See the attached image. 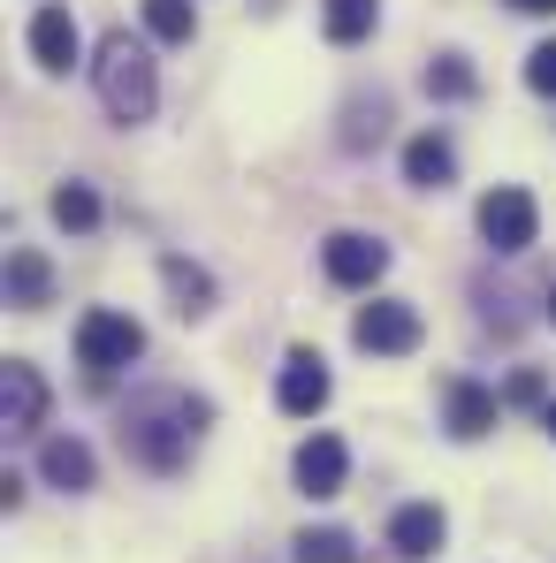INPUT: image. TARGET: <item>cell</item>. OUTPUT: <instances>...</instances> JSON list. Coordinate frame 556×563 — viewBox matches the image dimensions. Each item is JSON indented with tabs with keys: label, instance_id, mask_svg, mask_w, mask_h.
<instances>
[{
	"label": "cell",
	"instance_id": "6da1fadb",
	"mask_svg": "<svg viewBox=\"0 0 556 563\" xmlns=\"http://www.w3.org/2000/svg\"><path fill=\"white\" fill-rule=\"evenodd\" d=\"M99 107L115 114V122H153V107H161V77H153V54H145V38H130V31H107L99 38Z\"/></svg>",
	"mask_w": 556,
	"mask_h": 563
},
{
	"label": "cell",
	"instance_id": "7a4b0ae2",
	"mask_svg": "<svg viewBox=\"0 0 556 563\" xmlns=\"http://www.w3.org/2000/svg\"><path fill=\"white\" fill-rule=\"evenodd\" d=\"M198 427H206V404H190V396H145L130 411V427H122V450L153 472H176Z\"/></svg>",
	"mask_w": 556,
	"mask_h": 563
},
{
	"label": "cell",
	"instance_id": "3957f363",
	"mask_svg": "<svg viewBox=\"0 0 556 563\" xmlns=\"http://www.w3.org/2000/svg\"><path fill=\"white\" fill-rule=\"evenodd\" d=\"M138 351H145V328H138L130 312H115V305H92V312L77 320V366H85V374H99V380L122 374Z\"/></svg>",
	"mask_w": 556,
	"mask_h": 563
},
{
	"label": "cell",
	"instance_id": "277c9868",
	"mask_svg": "<svg viewBox=\"0 0 556 563\" xmlns=\"http://www.w3.org/2000/svg\"><path fill=\"white\" fill-rule=\"evenodd\" d=\"M480 236H488V252H526L534 236H542V206H534V190L519 184H495L488 198H480Z\"/></svg>",
	"mask_w": 556,
	"mask_h": 563
},
{
	"label": "cell",
	"instance_id": "5b68a950",
	"mask_svg": "<svg viewBox=\"0 0 556 563\" xmlns=\"http://www.w3.org/2000/svg\"><path fill=\"white\" fill-rule=\"evenodd\" d=\"M351 343L373 351V358H404V351H419V312L404 297H373L367 312L351 320Z\"/></svg>",
	"mask_w": 556,
	"mask_h": 563
},
{
	"label": "cell",
	"instance_id": "8992f818",
	"mask_svg": "<svg viewBox=\"0 0 556 563\" xmlns=\"http://www.w3.org/2000/svg\"><path fill=\"white\" fill-rule=\"evenodd\" d=\"M320 267H328V282H344V289H373V282L389 275V244L367 236V229H336L320 244Z\"/></svg>",
	"mask_w": 556,
	"mask_h": 563
},
{
	"label": "cell",
	"instance_id": "52a82bcc",
	"mask_svg": "<svg viewBox=\"0 0 556 563\" xmlns=\"http://www.w3.org/2000/svg\"><path fill=\"white\" fill-rule=\"evenodd\" d=\"M77 54H85V31H77V15H69L62 0H46V8L31 15V62H39L46 77H69V69H77Z\"/></svg>",
	"mask_w": 556,
	"mask_h": 563
},
{
	"label": "cell",
	"instance_id": "ba28073f",
	"mask_svg": "<svg viewBox=\"0 0 556 563\" xmlns=\"http://www.w3.org/2000/svg\"><path fill=\"white\" fill-rule=\"evenodd\" d=\"M297 495H313V503H328V495H344V479H351V450L336 442V434H313V442H297Z\"/></svg>",
	"mask_w": 556,
	"mask_h": 563
},
{
	"label": "cell",
	"instance_id": "9c48e42d",
	"mask_svg": "<svg viewBox=\"0 0 556 563\" xmlns=\"http://www.w3.org/2000/svg\"><path fill=\"white\" fill-rule=\"evenodd\" d=\"M328 388H336V380H328V358H320V351H290V358H282V380H275V404L290 419H313V411L328 404Z\"/></svg>",
	"mask_w": 556,
	"mask_h": 563
},
{
	"label": "cell",
	"instance_id": "30bf717a",
	"mask_svg": "<svg viewBox=\"0 0 556 563\" xmlns=\"http://www.w3.org/2000/svg\"><path fill=\"white\" fill-rule=\"evenodd\" d=\"M39 419H46V380H39V366L8 358V366H0V427H8V434H31Z\"/></svg>",
	"mask_w": 556,
	"mask_h": 563
},
{
	"label": "cell",
	"instance_id": "8fae6325",
	"mask_svg": "<svg viewBox=\"0 0 556 563\" xmlns=\"http://www.w3.org/2000/svg\"><path fill=\"white\" fill-rule=\"evenodd\" d=\"M443 533H450V518L435 510V503H404L396 518H389V549L404 563H427L435 549H443Z\"/></svg>",
	"mask_w": 556,
	"mask_h": 563
},
{
	"label": "cell",
	"instance_id": "7c38bea8",
	"mask_svg": "<svg viewBox=\"0 0 556 563\" xmlns=\"http://www.w3.org/2000/svg\"><path fill=\"white\" fill-rule=\"evenodd\" d=\"M39 472H46V487H62V495H85L99 479L92 450L77 442V434H46V450H39Z\"/></svg>",
	"mask_w": 556,
	"mask_h": 563
},
{
	"label": "cell",
	"instance_id": "4fadbf2b",
	"mask_svg": "<svg viewBox=\"0 0 556 563\" xmlns=\"http://www.w3.org/2000/svg\"><path fill=\"white\" fill-rule=\"evenodd\" d=\"M458 176V145L443 137V130H419L412 145H404V184H419V190H443Z\"/></svg>",
	"mask_w": 556,
	"mask_h": 563
},
{
	"label": "cell",
	"instance_id": "5bb4252c",
	"mask_svg": "<svg viewBox=\"0 0 556 563\" xmlns=\"http://www.w3.org/2000/svg\"><path fill=\"white\" fill-rule=\"evenodd\" d=\"M443 396H450V434H458V442H480V434L495 427V411H503L495 388H480V380H450Z\"/></svg>",
	"mask_w": 556,
	"mask_h": 563
},
{
	"label": "cell",
	"instance_id": "9a60e30c",
	"mask_svg": "<svg viewBox=\"0 0 556 563\" xmlns=\"http://www.w3.org/2000/svg\"><path fill=\"white\" fill-rule=\"evenodd\" d=\"M46 297H54V267L39 252H8V305L15 312H39Z\"/></svg>",
	"mask_w": 556,
	"mask_h": 563
},
{
	"label": "cell",
	"instance_id": "2e32d148",
	"mask_svg": "<svg viewBox=\"0 0 556 563\" xmlns=\"http://www.w3.org/2000/svg\"><path fill=\"white\" fill-rule=\"evenodd\" d=\"M373 23H381V0H320V31H328V46H359Z\"/></svg>",
	"mask_w": 556,
	"mask_h": 563
},
{
	"label": "cell",
	"instance_id": "e0dca14e",
	"mask_svg": "<svg viewBox=\"0 0 556 563\" xmlns=\"http://www.w3.org/2000/svg\"><path fill=\"white\" fill-rule=\"evenodd\" d=\"M138 8H145V31L161 46H190L198 38V0H138Z\"/></svg>",
	"mask_w": 556,
	"mask_h": 563
},
{
	"label": "cell",
	"instance_id": "ac0fdd59",
	"mask_svg": "<svg viewBox=\"0 0 556 563\" xmlns=\"http://www.w3.org/2000/svg\"><path fill=\"white\" fill-rule=\"evenodd\" d=\"M161 275H168V289H176V312H184V320H206V312H214V282H206V267L161 260Z\"/></svg>",
	"mask_w": 556,
	"mask_h": 563
},
{
	"label": "cell",
	"instance_id": "d6986e66",
	"mask_svg": "<svg viewBox=\"0 0 556 563\" xmlns=\"http://www.w3.org/2000/svg\"><path fill=\"white\" fill-rule=\"evenodd\" d=\"M290 549H297V563H359V541L344 526H305Z\"/></svg>",
	"mask_w": 556,
	"mask_h": 563
},
{
	"label": "cell",
	"instance_id": "ffe728a7",
	"mask_svg": "<svg viewBox=\"0 0 556 563\" xmlns=\"http://www.w3.org/2000/svg\"><path fill=\"white\" fill-rule=\"evenodd\" d=\"M427 92H435V99H472V92H480V77H472L465 54H435V62H427Z\"/></svg>",
	"mask_w": 556,
	"mask_h": 563
},
{
	"label": "cell",
	"instance_id": "44dd1931",
	"mask_svg": "<svg viewBox=\"0 0 556 563\" xmlns=\"http://www.w3.org/2000/svg\"><path fill=\"white\" fill-rule=\"evenodd\" d=\"M54 221H62V229H77V236H85V229H99L92 184H62V190H54Z\"/></svg>",
	"mask_w": 556,
	"mask_h": 563
},
{
	"label": "cell",
	"instance_id": "7402d4cb",
	"mask_svg": "<svg viewBox=\"0 0 556 563\" xmlns=\"http://www.w3.org/2000/svg\"><path fill=\"white\" fill-rule=\"evenodd\" d=\"M526 85H534V92H549V99H556V38H542V46L526 54Z\"/></svg>",
	"mask_w": 556,
	"mask_h": 563
},
{
	"label": "cell",
	"instance_id": "603a6c76",
	"mask_svg": "<svg viewBox=\"0 0 556 563\" xmlns=\"http://www.w3.org/2000/svg\"><path fill=\"white\" fill-rule=\"evenodd\" d=\"M511 8H526V15H556V0H511Z\"/></svg>",
	"mask_w": 556,
	"mask_h": 563
},
{
	"label": "cell",
	"instance_id": "cb8c5ba5",
	"mask_svg": "<svg viewBox=\"0 0 556 563\" xmlns=\"http://www.w3.org/2000/svg\"><path fill=\"white\" fill-rule=\"evenodd\" d=\"M542 427H549V442H556V404H549V411H542Z\"/></svg>",
	"mask_w": 556,
	"mask_h": 563
},
{
	"label": "cell",
	"instance_id": "d4e9b609",
	"mask_svg": "<svg viewBox=\"0 0 556 563\" xmlns=\"http://www.w3.org/2000/svg\"><path fill=\"white\" fill-rule=\"evenodd\" d=\"M549 320H556V289H549Z\"/></svg>",
	"mask_w": 556,
	"mask_h": 563
}]
</instances>
